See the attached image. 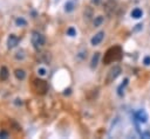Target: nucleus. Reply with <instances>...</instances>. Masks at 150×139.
I'll list each match as a JSON object with an SVG mask.
<instances>
[{
  "label": "nucleus",
  "instance_id": "aec40b11",
  "mask_svg": "<svg viewBox=\"0 0 150 139\" xmlns=\"http://www.w3.org/2000/svg\"><path fill=\"white\" fill-rule=\"evenodd\" d=\"M143 63H144L145 65H150V56H146V57H144V60H143Z\"/></svg>",
  "mask_w": 150,
  "mask_h": 139
},
{
  "label": "nucleus",
  "instance_id": "39448f33",
  "mask_svg": "<svg viewBox=\"0 0 150 139\" xmlns=\"http://www.w3.org/2000/svg\"><path fill=\"white\" fill-rule=\"evenodd\" d=\"M103 37H104V32H98L97 34H95V35L91 37V40H90L91 46H98V44L102 42Z\"/></svg>",
  "mask_w": 150,
  "mask_h": 139
},
{
  "label": "nucleus",
  "instance_id": "4be33fe9",
  "mask_svg": "<svg viewBox=\"0 0 150 139\" xmlns=\"http://www.w3.org/2000/svg\"><path fill=\"white\" fill-rule=\"evenodd\" d=\"M66 92H64V95H69L70 93V89H68V90H64Z\"/></svg>",
  "mask_w": 150,
  "mask_h": 139
},
{
  "label": "nucleus",
  "instance_id": "423d86ee",
  "mask_svg": "<svg viewBox=\"0 0 150 139\" xmlns=\"http://www.w3.org/2000/svg\"><path fill=\"white\" fill-rule=\"evenodd\" d=\"M18 43H19V37L16 35H14V34L9 35V37L7 40V47L9 49H12V48H15L18 46Z\"/></svg>",
  "mask_w": 150,
  "mask_h": 139
},
{
  "label": "nucleus",
  "instance_id": "a211bd4d",
  "mask_svg": "<svg viewBox=\"0 0 150 139\" xmlns=\"http://www.w3.org/2000/svg\"><path fill=\"white\" fill-rule=\"evenodd\" d=\"M38 74H39L40 76H45V75H46V69H45V68H39V69H38Z\"/></svg>",
  "mask_w": 150,
  "mask_h": 139
},
{
  "label": "nucleus",
  "instance_id": "9b49d317",
  "mask_svg": "<svg viewBox=\"0 0 150 139\" xmlns=\"http://www.w3.org/2000/svg\"><path fill=\"white\" fill-rule=\"evenodd\" d=\"M142 14H143V12H142V9H139V8H135V9L131 11V16H132L134 19H139V18L142 16Z\"/></svg>",
  "mask_w": 150,
  "mask_h": 139
},
{
  "label": "nucleus",
  "instance_id": "9d476101",
  "mask_svg": "<svg viewBox=\"0 0 150 139\" xmlns=\"http://www.w3.org/2000/svg\"><path fill=\"white\" fill-rule=\"evenodd\" d=\"M14 75H15V77H16L18 79H20V81L25 79V77H26V72H25V70H22V69H16V70L14 71Z\"/></svg>",
  "mask_w": 150,
  "mask_h": 139
},
{
  "label": "nucleus",
  "instance_id": "412c9836",
  "mask_svg": "<svg viewBox=\"0 0 150 139\" xmlns=\"http://www.w3.org/2000/svg\"><path fill=\"white\" fill-rule=\"evenodd\" d=\"M14 103H15L16 105H21V104H22V102H21V99H19V98H18V99H15V102H14Z\"/></svg>",
  "mask_w": 150,
  "mask_h": 139
},
{
  "label": "nucleus",
  "instance_id": "1a4fd4ad",
  "mask_svg": "<svg viewBox=\"0 0 150 139\" xmlns=\"http://www.w3.org/2000/svg\"><path fill=\"white\" fill-rule=\"evenodd\" d=\"M9 76V72H8V69L6 67H1L0 69V79L1 81H6Z\"/></svg>",
  "mask_w": 150,
  "mask_h": 139
},
{
  "label": "nucleus",
  "instance_id": "4468645a",
  "mask_svg": "<svg viewBox=\"0 0 150 139\" xmlns=\"http://www.w3.org/2000/svg\"><path fill=\"white\" fill-rule=\"evenodd\" d=\"M127 84H128V78H125L124 81H123V83L118 86V89H117V92H118V95L120 96H123V90H124V88L127 86Z\"/></svg>",
  "mask_w": 150,
  "mask_h": 139
},
{
  "label": "nucleus",
  "instance_id": "dca6fc26",
  "mask_svg": "<svg viewBox=\"0 0 150 139\" xmlns=\"http://www.w3.org/2000/svg\"><path fill=\"white\" fill-rule=\"evenodd\" d=\"M15 58H16V60H23V58H25V51H23L22 49H20L19 51H16Z\"/></svg>",
  "mask_w": 150,
  "mask_h": 139
},
{
  "label": "nucleus",
  "instance_id": "5701e85b",
  "mask_svg": "<svg viewBox=\"0 0 150 139\" xmlns=\"http://www.w3.org/2000/svg\"><path fill=\"white\" fill-rule=\"evenodd\" d=\"M98 1H100V0H94V2H95V4H98Z\"/></svg>",
  "mask_w": 150,
  "mask_h": 139
},
{
  "label": "nucleus",
  "instance_id": "f3484780",
  "mask_svg": "<svg viewBox=\"0 0 150 139\" xmlns=\"http://www.w3.org/2000/svg\"><path fill=\"white\" fill-rule=\"evenodd\" d=\"M67 35H69V36H75V35H76V30H75L73 27H70V28L67 29Z\"/></svg>",
  "mask_w": 150,
  "mask_h": 139
},
{
  "label": "nucleus",
  "instance_id": "7ed1b4c3",
  "mask_svg": "<svg viewBox=\"0 0 150 139\" xmlns=\"http://www.w3.org/2000/svg\"><path fill=\"white\" fill-rule=\"evenodd\" d=\"M45 41H46V39L41 33L33 32V34H32V43H33L34 48H36V49L41 48L45 44Z\"/></svg>",
  "mask_w": 150,
  "mask_h": 139
},
{
  "label": "nucleus",
  "instance_id": "20e7f679",
  "mask_svg": "<svg viewBox=\"0 0 150 139\" xmlns=\"http://www.w3.org/2000/svg\"><path fill=\"white\" fill-rule=\"evenodd\" d=\"M121 71H122V70H121V67H120V65H114V67L109 70V72H108V75H107L105 83L109 84V83H111L114 79H116V78L120 76Z\"/></svg>",
  "mask_w": 150,
  "mask_h": 139
},
{
  "label": "nucleus",
  "instance_id": "f03ea898",
  "mask_svg": "<svg viewBox=\"0 0 150 139\" xmlns=\"http://www.w3.org/2000/svg\"><path fill=\"white\" fill-rule=\"evenodd\" d=\"M33 88H34V90H35L38 93H40V95H45V93L48 91V84H47V82L43 81V79H40V78L34 79V82H33Z\"/></svg>",
  "mask_w": 150,
  "mask_h": 139
},
{
  "label": "nucleus",
  "instance_id": "2eb2a0df",
  "mask_svg": "<svg viewBox=\"0 0 150 139\" xmlns=\"http://www.w3.org/2000/svg\"><path fill=\"white\" fill-rule=\"evenodd\" d=\"M73 9H74V4H73L71 1L66 2V5H64V11H66V12H71Z\"/></svg>",
  "mask_w": 150,
  "mask_h": 139
},
{
  "label": "nucleus",
  "instance_id": "f8f14e48",
  "mask_svg": "<svg viewBox=\"0 0 150 139\" xmlns=\"http://www.w3.org/2000/svg\"><path fill=\"white\" fill-rule=\"evenodd\" d=\"M103 21H104V18H103L102 15H97V16L94 19V27H100Z\"/></svg>",
  "mask_w": 150,
  "mask_h": 139
},
{
  "label": "nucleus",
  "instance_id": "0eeeda50",
  "mask_svg": "<svg viewBox=\"0 0 150 139\" xmlns=\"http://www.w3.org/2000/svg\"><path fill=\"white\" fill-rule=\"evenodd\" d=\"M136 119H138V121H141V123H145L148 120V114H146L145 110H139L136 113Z\"/></svg>",
  "mask_w": 150,
  "mask_h": 139
},
{
  "label": "nucleus",
  "instance_id": "f257e3e1",
  "mask_svg": "<svg viewBox=\"0 0 150 139\" xmlns=\"http://www.w3.org/2000/svg\"><path fill=\"white\" fill-rule=\"evenodd\" d=\"M121 56H122V54H121V48H120V47L110 48V49L107 51V54L104 55L103 63H104V64H109V63H111V62H114V61L120 60Z\"/></svg>",
  "mask_w": 150,
  "mask_h": 139
},
{
  "label": "nucleus",
  "instance_id": "ddd939ff",
  "mask_svg": "<svg viewBox=\"0 0 150 139\" xmlns=\"http://www.w3.org/2000/svg\"><path fill=\"white\" fill-rule=\"evenodd\" d=\"M15 25L19 26V27H25V26H27V21L23 18H16L15 19Z\"/></svg>",
  "mask_w": 150,
  "mask_h": 139
},
{
  "label": "nucleus",
  "instance_id": "6ab92c4d",
  "mask_svg": "<svg viewBox=\"0 0 150 139\" xmlns=\"http://www.w3.org/2000/svg\"><path fill=\"white\" fill-rule=\"evenodd\" d=\"M8 137H9L8 132H6V131H0V138H8Z\"/></svg>",
  "mask_w": 150,
  "mask_h": 139
},
{
  "label": "nucleus",
  "instance_id": "6e6552de",
  "mask_svg": "<svg viewBox=\"0 0 150 139\" xmlns=\"http://www.w3.org/2000/svg\"><path fill=\"white\" fill-rule=\"evenodd\" d=\"M98 60H100V53H95L93 55V57H91V61H90V68L91 69H95L97 67Z\"/></svg>",
  "mask_w": 150,
  "mask_h": 139
}]
</instances>
